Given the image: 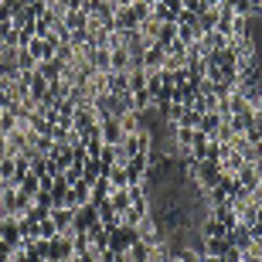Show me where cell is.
<instances>
[{"label": "cell", "instance_id": "1", "mask_svg": "<svg viewBox=\"0 0 262 262\" xmlns=\"http://www.w3.org/2000/svg\"><path fill=\"white\" fill-rule=\"evenodd\" d=\"M31 211V201L24 194H20L17 187H4L0 191V218H24V214Z\"/></svg>", "mask_w": 262, "mask_h": 262}, {"label": "cell", "instance_id": "2", "mask_svg": "<svg viewBox=\"0 0 262 262\" xmlns=\"http://www.w3.org/2000/svg\"><path fill=\"white\" fill-rule=\"evenodd\" d=\"M92 129H99L96 106H75V113H72V133L85 136V133H92Z\"/></svg>", "mask_w": 262, "mask_h": 262}, {"label": "cell", "instance_id": "3", "mask_svg": "<svg viewBox=\"0 0 262 262\" xmlns=\"http://www.w3.org/2000/svg\"><path fill=\"white\" fill-rule=\"evenodd\" d=\"M99 136H102V143H106V146H119L123 140H126V133H123V126H119L116 116L99 119Z\"/></svg>", "mask_w": 262, "mask_h": 262}, {"label": "cell", "instance_id": "4", "mask_svg": "<svg viewBox=\"0 0 262 262\" xmlns=\"http://www.w3.org/2000/svg\"><path fill=\"white\" fill-rule=\"evenodd\" d=\"M55 48H58V41H55V34H51V38H34L28 45V55L34 61H51L55 58Z\"/></svg>", "mask_w": 262, "mask_h": 262}, {"label": "cell", "instance_id": "5", "mask_svg": "<svg viewBox=\"0 0 262 262\" xmlns=\"http://www.w3.org/2000/svg\"><path fill=\"white\" fill-rule=\"evenodd\" d=\"M106 92L116 99H129V75L126 72H106Z\"/></svg>", "mask_w": 262, "mask_h": 262}, {"label": "cell", "instance_id": "6", "mask_svg": "<svg viewBox=\"0 0 262 262\" xmlns=\"http://www.w3.org/2000/svg\"><path fill=\"white\" fill-rule=\"evenodd\" d=\"M75 255V245L68 235H58V238H51V252H48V262H72Z\"/></svg>", "mask_w": 262, "mask_h": 262}, {"label": "cell", "instance_id": "7", "mask_svg": "<svg viewBox=\"0 0 262 262\" xmlns=\"http://www.w3.org/2000/svg\"><path fill=\"white\" fill-rule=\"evenodd\" d=\"M228 242H232V249H235V252H242V255L255 249L252 235H249V225H235L232 232H228Z\"/></svg>", "mask_w": 262, "mask_h": 262}, {"label": "cell", "instance_id": "8", "mask_svg": "<svg viewBox=\"0 0 262 262\" xmlns=\"http://www.w3.org/2000/svg\"><path fill=\"white\" fill-rule=\"evenodd\" d=\"M34 72H38L48 85H58L61 75H65V65H61L58 58H51V61H38V68H34Z\"/></svg>", "mask_w": 262, "mask_h": 262}, {"label": "cell", "instance_id": "9", "mask_svg": "<svg viewBox=\"0 0 262 262\" xmlns=\"http://www.w3.org/2000/svg\"><path fill=\"white\" fill-rule=\"evenodd\" d=\"M51 222H55L58 235H68V238H72V222H75V211H72V208H51Z\"/></svg>", "mask_w": 262, "mask_h": 262}, {"label": "cell", "instance_id": "10", "mask_svg": "<svg viewBox=\"0 0 262 262\" xmlns=\"http://www.w3.org/2000/svg\"><path fill=\"white\" fill-rule=\"evenodd\" d=\"M177 41V20H167V24H160V31H157V38H154V45L157 48H170V45H174Z\"/></svg>", "mask_w": 262, "mask_h": 262}, {"label": "cell", "instance_id": "11", "mask_svg": "<svg viewBox=\"0 0 262 262\" xmlns=\"http://www.w3.org/2000/svg\"><path fill=\"white\" fill-rule=\"evenodd\" d=\"M109 208H113L119 218L129 211V191L126 187H113V191H109Z\"/></svg>", "mask_w": 262, "mask_h": 262}, {"label": "cell", "instance_id": "12", "mask_svg": "<svg viewBox=\"0 0 262 262\" xmlns=\"http://www.w3.org/2000/svg\"><path fill=\"white\" fill-rule=\"evenodd\" d=\"M228 249H232V242H228V238H201V252L211 255V259H222Z\"/></svg>", "mask_w": 262, "mask_h": 262}, {"label": "cell", "instance_id": "13", "mask_svg": "<svg viewBox=\"0 0 262 262\" xmlns=\"http://www.w3.org/2000/svg\"><path fill=\"white\" fill-rule=\"evenodd\" d=\"M133 68V58H129L126 48H113L109 51V72H129Z\"/></svg>", "mask_w": 262, "mask_h": 262}, {"label": "cell", "instance_id": "14", "mask_svg": "<svg viewBox=\"0 0 262 262\" xmlns=\"http://www.w3.org/2000/svg\"><path fill=\"white\" fill-rule=\"evenodd\" d=\"M222 126H225V119L218 116V113H204V116H201V126H198V133H204L208 140H214Z\"/></svg>", "mask_w": 262, "mask_h": 262}, {"label": "cell", "instance_id": "15", "mask_svg": "<svg viewBox=\"0 0 262 262\" xmlns=\"http://www.w3.org/2000/svg\"><path fill=\"white\" fill-rule=\"evenodd\" d=\"M164 55H167L164 48L150 45V48L143 51V68H146V72H160V68H164Z\"/></svg>", "mask_w": 262, "mask_h": 262}, {"label": "cell", "instance_id": "16", "mask_svg": "<svg viewBox=\"0 0 262 262\" xmlns=\"http://www.w3.org/2000/svg\"><path fill=\"white\" fill-rule=\"evenodd\" d=\"M48 92H51V89H48V82H45V78H41L38 72H34V75H31V89H28V96H31V99H34V102L41 106V102L48 99Z\"/></svg>", "mask_w": 262, "mask_h": 262}, {"label": "cell", "instance_id": "17", "mask_svg": "<svg viewBox=\"0 0 262 262\" xmlns=\"http://www.w3.org/2000/svg\"><path fill=\"white\" fill-rule=\"evenodd\" d=\"M150 255H154V245H146L143 238L126 249V262H150Z\"/></svg>", "mask_w": 262, "mask_h": 262}, {"label": "cell", "instance_id": "18", "mask_svg": "<svg viewBox=\"0 0 262 262\" xmlns=\"http://www.w3.org/2000/svg\"><path fill=\"white\" fill-rule=\"evenodd\" d=\"M99 177H102L99 160H96V157H85V164H82V181H85V184H96Z\"/></svg>", "mask_w": 262, "mask_h": 262}, {"label": "cell", "instance_id": "19", "mask_svg": "<svg viewBox=\"0 0 262 262\" xmlns=\"http://www.w3.org/2000/svg\"><path fill=\"white\" fill-rule=\"evenodd\" d=\"M109 191H113V184H109V177L102 174L96 181V184H92V198H89V204H99V201H106L109 198Z\"/></svg>", "mask_w": 262, "mask_h": 262}, {"label": "cell", "instance_id": "20", "mask_svg": "<svg viewBox=\"0 0 262 262\" xmlns=\"http://www.w3.org/2000/svg\"><path fill=\"white\" fill-rule=\"evenodd\" d=\"M31 174H34V177H48L51 174V157L34 154V157H31Z\"/></svg>", "mask_w": 262, "mask_h": 262}, {"label": "cell", "instance_id": "21", "mask_svg": "<svg viewBox=\"0 0 262 262\" xmlns=\"http://www.w3.org/2000/svg\"><path fill=\"white\" fill-rule=\"evenodd\" d=\"M201 116H204V113H198V109H194V106H187V109H184V116H181V123H177V126H187V129H198V126H201Z\"/></svg>", "mask_w": 262, "mask_h": 262}, {"label": "cell", "instance_id": "22", "mask_svg": "<svg viewBox=\"0 0 262 262\" xmlns=\"http://www.w3.org/2000/svg\"><path fill=\"white\" fill-rule=\"evenodd\" d=\"M129 92H140V89H146V68H129Z\"/></svg>", "mask_w": 262, "mask_h": 262}, {"label": "cell", "instance_id": "23", "mask_svg": "<svg viewBox=\"0 0 262 262\" xmlns=\"http://www.w3.org/2000/svg\"><path fill=\"white\" fill-rule=\"evenodd\" d=\"M106 177H109V184H113V187H129V181H126V167H123V164H116Z\"/></svg>", "mask_w": 262, "mask_h": 262}, {"label": "cell", "instance_id": "24", "mask_svg": "<svg viewBox=\"0 0 262 262\" xmlns=\"http://www.w3.org/2000/svg\"><path fill=\"white\" fill-rule=\"evenodd\" d=\"M38 238H41V242H51V238H58V228H55V222H51V218L38 222Z\"/></svg>", "mask_w": 262, "mask_h": 262}, {"label": "cell", "instance_id": "25", "mask_svg": "<svg viewBox=\"0 0 262 262\" xmlns=\"http://www.w3.org/2000/svg\"><path fill=\"white\" fill-rule=\"evenodd\" d=\"M0 181H4V187L14 181V157H0Z\"/></svg>", "mask_w": 262, "mask_h": 262}, {"label": "cell", "instance_id": "26", "mask_svg": "<svg viewBox=\"0 0 262 262\" xmlns=\"http://www.w3.org/2000/svg\"><path fill=\"white\" fill-rule=\"evenodd\" d=\"M38 68V61L28 55V48H17V72H34Z\"/></svg>", "mask_w": 262, "mask_h": 262}, {"label": "cell", "instance_id": "27", "mask_svg": "<svg viewBox=\"0 0 262 262\" xmlns=\"http://www.w3.org/2000/svg\"><path fill=\"white\" fill-rule=\"evenodd\" d=\"M72 262H99V252H92V249H89V252H75Z\"/></svg>", "mask_w": 262, "mask_h": 262}, {"label": "cell", "instance_id": "28", "mask_svg": "<svg viewBox=\"0 0 262 262\" xmlns=\"http://www.w3.org/2000/svg\"><path fill=\"white\" fill-rule=\"evenodd\" d=\"M245 140H249V143H262V123H255V126L245 133Z\"/></svg>", "mask_w": 262, "mask_h": 262}, {"label": "cell", "instance_id": "29", "mask_svg": "<svg viewBox=\"0 0 262 262\" xmlns=\"http://www.w3.org/2000/svg\"><path fill=\"white\" fill-rule=\"evenodd\" d=\"M92 4H99V0H92Z\"/></svg>", "mask_w": 262, "mask_h": 262}]
</instances>
